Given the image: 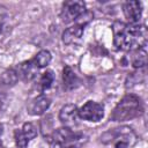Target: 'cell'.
<instances>
[{
    "label": "cell",
    "mask_w": 148,
    "mask_h": 148,
    "mask_svg": "<svg viewBox=\"0 0 148 148\" xmlns=\"http://www.w3.org/2000/svg\"><path fill=\"white\" fill-rule=\"evenodd\" d=\"M59 119L65 127L75 131L74 128L76 126H79V123H80L79 121L80 116H79L77 106L74 104H67V105L62 106L60 112H59Z\"/></svg>",
    "instance_id": "52a82bcc"
},
{
    "label": "cell",
    "mask_w": 148,
    "mask_h": 148,
    "mask_svg": "<svg viewBox=\"0 0 148 148\" xmlns=\"http://www.w3.org/2000/svg\"><path fill=\"white\" fill-rule=\"evenodd\" d=\"M14 138H15V142H16L17 148H27L29 140L25 138L22 130H15L14 131Z\"/></svg>",
    "instance_id": "e0dca14e"
},
{
    "label": "cell",
    "mask_w": 148,
    "mask_h": 148,
    "mask_svg": "<svg viewBox=\"0 0 148 148\" xmlns=\"http://www.w3.org/2000/svg\"><path fill=\"white\" fill-rule=\"evenodd\" d=\"M136 134L128 126L112 128L105 132L101 140L105 145H112L114 148H132L136 143Z\"/></svg>",
    "instance_id": "3957f363"
},
{
    "label": "cell",
    "mask_w": 148,
    "mask_h": 148,
    "mask_svg": "<svg viewBox=\"0 0 148 148\" xmlns=\"http://www.w3.org/2000/svg\"><path fill=\"white\" fill-rule=\"evenodd\" d=\"M51 59H52L51 53L47 50H42L35 56V58L32 60L38 68H43V67H46L51 62Z\"/></svg>",
    "instance_id": "5bb4252c"
},
{
    "label": "cell",
    "mask_w": 148,
    "mask_h": 148,
    "mask_svg": "<svg viewBox=\"0 0 148 148\" xmlns=\"http://www.w3.org/2000/svg\"><path fill=\"white\" fill-rule=\"evenodd\" d=\"M1 134H2V126H0V146H1Z\"/></svg>",
    "instance_id": "ffe728a7"
},
{
    "label": "cell",
    "mask_w": 148,
    "mask_h": 148,
    "mask_svg": "<svg viewBox=\"0 0 148 148\" xmlns=\"http://www.w3.org/2000/svg\"><path fill=\"white\" fill-rule=\"evenodd\" d=\"M123 10H124V15L127 18L128 23H132V24L139 23L141 15H142V5L140 1H135V0L126 1L124 3Z\"/></svg>",
    "instance_id": "ba28073f"
},
{
    "label": "cell",
    "mask_w": 148,
    "mask_h": 148,
    "mask_svg": "<svg viewBox=\"0 0 148 148\" xmlns=\"http://www.w3.org/2000/svg\"><path fill=\"white\" fill-rule=\"evenodd\" d=\"M130 61L133 67L135 68H141L145 67L147 64V52L146 47H141L138 50L132 51V56L130 57Z\"/></svg>",
    "instance_id": "7c38bea8"
},
{
    "label": "cell",
    "mask_w": 148,
    "mask_h": 148,
    "mask_svg": "<svg viewBox=\"0 0 148 148\" xmlns=\"http://www.w3.org/2000/svg\"><path fill=\"white\" fill-rule=\"evenodd\" d=\"M62 80H64V86L67 89H73L76 88L79 84V77L75 74V72L69 67L65 66L62 71Z\"/></svg>",
    "instance_id": "4fadbf2b"
},
{
    "label": "cell",
    "mask_w": 148,
    "mask_h": 148,
    "mask_svg": "<svg viewBox=\"0 0 148 148\" xmlns=\"http://www.w3.org/2000/svg\"><path fill=\"white\" fill-rule=\"evenodd\" d=\"M86 13V5L83 1L72 0L66 1L61 9V20L65 23H71L77 18H80Z\"/></svg>",
    "instance_id": "5b68a950"
},
{
    "label": "cell",
    "mask_w": 148,
    "mask_h": 148,
    "mask_svg": "<svg viewBox=\"0 0 148 148\" xmlns=\"http://www.w3.org/2000/svg\"><path fill=\"white\" fill-rule=\"evenodd\" d=\"M79 116L81 119H84L87 121L97 123L104 116V108L97 102L88 101L79 109Z\"/></svg>",
    "instance_id": "8992f818"
},
{
    "label": "cell",
    "mask_w": 148,
    "mask_h": 148,
    "mask_svg": "<svg viewBox=\"0 0 148 148\" xmlns=\"http://www.w3.org/2000/svg\"><path fill=\"white\" fill-rule=\"evenodd\" d=\"M38 67L36 66V64L34 62V60H29V61H24L22 64H20L16 67V71L18 73V77L24 80V81H30L34 80L37 75L38 72Z\"/></svg>",
    "instance_id": "30bf717a"
},
{
    "label": "cell",
    "mask_w": 148,
    "mask_h": 148,
    "mask_svg": "<svg viewBox=\"0 0 148 148\" xmlns=\"http://www.w3.org/2000/svg\"><path fill=\"white\" fill-rule=\"evenodd\" d=\"M143 112V105L136 95L128 94L121 98L111 113V119L113 121H126L139 117Z\"/></svg>",
    "instance_id": "7a4b0ae2"
},
{
    "label": "cell",
    "mask_w": 148,
    "mask_h": 148,
    "mask_svg": "<svg viewBox=\"0 0 148 148\" xmlns=\"http://www.w3.org/2000/svg\"><path fill=\"white\" fill-rule=\"evenodd\" d=\"M83 134L73 131L67 127L59 128L53 133V140L58 142L62 148H80L82 143Z\"/></svg>",
    "instance_id": "277c9868"
},
{
    "label": "cell",
    "mask_w": 148,
    "mask_h": 148,
    "mask_svg": "<svg viewBox=\"0 0 148 148\" xmlns=\"http://www.w3.org/2000/svg\"><path fill=\"white\" fill-rule=\"evenodd\" d=\"M50 104H51V101L47 96L39 95L29 102L27 110H28V113L31 116H40L49 109Z\"/></svg>",
    "instance_id": "9c48e42d"
},
{
    "label": "cell",
    "mask_w": 148,
    "mask_h": 148,
    "mask_svg": "<svg viewBox=\"0 0 148 148\" xmlns=\"http://www.w3.org/2000/svg\"><path fill=\"white\" fill-rule=\"evenodd\" d=\"M18 79L20 77H18V73H17L16 68H10V69L6 71L3 73V75H2V77H1V80H2L3 83L10 84V86L12 84H15Z\"/></svg>",
    "instance_id": "2e32d148"
},
{
    "label": "cell",
    "mask_w": 148,
    "mask_h": 148,
    "mask_svg": "<svg viewBox=\"0 0 148 148\" xmlns=\"http://www.w3.org/2000/svg\"><path fill=\"white\" fill-rule=\"evenodd\" d=\"M21 130H22L23 134L25 135V138H27L29 141L32 140V139L37 135V128H36V126H35L34 124H31V123H25Z\"/></svg>",
    "instance_id": "ac0fdd59"
},
{
    "label": "cell",
    "mask_w": 148,
    "mask_h": 148,
    "mask_svg": "<svg viewBox=\"0 0 148 148\" xmlns=\"http://www.w3.org/2000/svg\"><path fill=\"white\" fill-rule=\"evenodd\" d=\"M83 35V27L80 24H74L73 27L67 28L62 34V42L66 45L76 44Z\"/></svg>",
    "instance_id": "8fae6325"
},
{
    "label": "cell",
    "mask_w": 148,
    "mask_h": 148,
    "mask_svg": "<svg viewBox=\"0 0 148 148\" xmlns=\"http://www.w3.org/2000/svg\"><path fill=\"white\" fill-rule=\"evenodd\" d=\"M50 148H62L58 142H56V141H51V146H50Z\"/></svg>",
    "instance_id": "d6986e66"
},
{
    "label": "cell",
    "mask_w": 148,
    "mask_h": 148,
    "mask_svg": "<svg viewBox=\"0 0 148 148\" xmlns=\"http://www.w3.org/2000/svg\"><path fill=\"white\" fill-rule=\"evenodd\" d=\"M113 44L118 50L134 51L146 47L147 44V29L143 24L114 22L112 25Z\"/></svg>",
    "instance_id": "6da1fadb"
},
{
    "label": "cell",
    "mask_w": 148,
    "mask_h": 148,
    "mask_svg": "<svg viewBox=\"0 0 148 148\" xmlns=\"http://www.w3.org/2000/svg\"><path fill=\"white\" fill-rule=\"evenodd\" d=\"M53 81H54V74H53V72H52V71H46V72H44V73L42 74L40 79H39V87H40V89H42V90L49 89V88L52 86Z\"/></svg>",
    "instance_id": "9a60e30c"
}]
</instances>
